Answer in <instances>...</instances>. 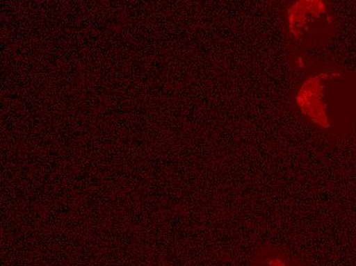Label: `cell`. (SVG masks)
Wrapping results in <instances>:
<instances>
[{
  "label": "cell",
  "mask_w": 356,
  "mask_h": 266,
  "mask_svg": "<svg viewBox=\"0 0 356 266\" xmlns=\"http://www.w3.org/2000/svg\"><path fill=\"white\" fill-rule=\"evenodd\" d=\"M316 118L327 129H347L356 120V77L344 71L323 73L316 82Z\"/></svg>",
  "instance_id": "cell-1"
},
{
  "label": "cell",
  "mask_w": 356,
  "mask_h": 266,
  "mask_svg": "<svg viewBox=\"0 0 356 266\" xmlns=\"http://www.w3.org/2000/svg\"><path fill=\"white\" fill-rule=\"evenodd\" d=\"M250 266H307L299 257L275 245H264L252 254Z\"/></svg>",
  "instance_id": "cell-2"
}]
</instances>
